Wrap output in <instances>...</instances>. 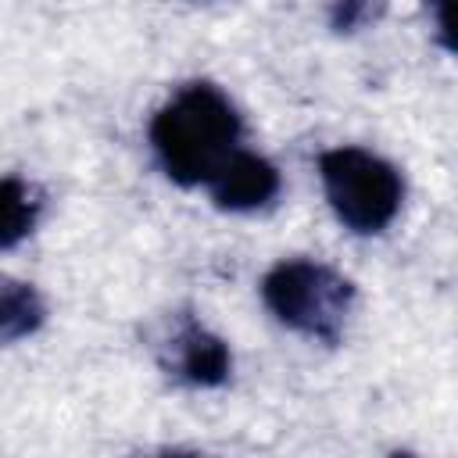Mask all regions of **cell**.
<instances>
[{
    "label": "cell",
    "mask_w": 458,
    "mask_h": 458,
    "mask_svg": "<svg viewBox=\"0 0 458 458\" xmlns=\"http://www.w3.org/2000/svg\"><path fill=\"white\" fill-rule=\"evenodd\" d=\"M147 140L172 182L211 186L243 150V118L215 82L193 79L154 111Z\"/></svg>",
    "instance_id": "6da1fadb"
},
{
    "label": "cell",
    "mask_w": 458,
    "mask_h": 458,
    "mask_svg": "<svg viewBox=\"0 0 458 458\" xmlns=\"http://www.w3.org/2000/svg\"><path fill=\"white\" fill-rule=\"evenodd\" d=\"M354 297L358 290L344 272L311 258L276 261L261 279L265 308L293 333L322 344H340Z\"/></svg>",
    "instance_id": "7a4b0ae2"
},
{
    "label": "cell",
    "mask_w": 458,
    "mask_h": 458,
    "mask_svg": "<svg viewBox=\"0 0 458 458\" xmlns=\"http://www.w3.org/2000/svg\"><path fill=\"white\" fill-rule=\"evenodd\" d=\"M318 179L326 190V200L344 229L358 236L383 233L401 204H404V179L401 172L365 150V147H329L318 154Z\"/></svg>",
    "instance_id": "3957f363"
},
{
    "label": "cell",
    "mask_w": 458,
    "mask_h": 458,
    "mask_svg": "<svg viewBox=\"0 0 458 458\" xmlns=\"http://www.w3.org/2000/svg\"><path fill=\"white\" fill-rule=\"evenodd\" d=\"M157 365L168 379L182 386H222L233 376V351L229 344L211 333L197 315L179 311L172 315L161 344H157Z\"/></svg>",
    "instance_id": "277c9868"
},
{
    "label": "cell",
    "mask_w": 458,
    "mask_h": 458,
    "mask_svg": "<svg viewBox=\"0 0 458 458\" xmlns=\"http://www.w3.org/2000/svg\"><path fill=\"white\" fill-rule=\"evenodd\" d=\"M211 200L222 208V211H258L265 204L276 200L279 193V168L254 154V150H240L225 168L222 175L208 186Z\"/></svg>",
    "instance_id": "5b68a950"
},
{
    "label": "cell",
    "mask_w": 458,
    "mask_h": 458,
    "mask_svg": "<svg viewBox=\"0 0 458 458\" xmlns=\"http://www.w3.org/2000/svg\"><path fill=\"white\" fill-rule=\"evenodd\" d=\"M39 215H43V190L21 175H4L0 179V250H11L25 236H32Z\"/></svg>",
    "instance_id": "8992f818"
},
{
    "label": "cell",
    "mask_w": 458,
    "mask_h": 458,
    "mask_svg": "<svg viewBox=\"0 0 458 458\" xmlns=\"http://www.w3.org/2000/svg\"><path fill=\"white\" fill-rule=\"evenodd\" d=\"M47 322V304L39 290L25 279L0 276V344L32 336Z\"/></svg>",
    "instance_id": "52a82bcc"
},
{
    "label": "cell",
    "mask_w": 458,
    "mask_h": 458,
    "mask_svg": "<svg viewBox=\"0 0 458 458\" xmlns=\"http://www.w3.org/2000/svg\"><path fill=\"white\" fill-rule=\"evenodd\" d=\"M383 14V0H329V25L336 32H358Z\"/></svg>",
    "instance_id": "ba28073f"
}]
</instances>
